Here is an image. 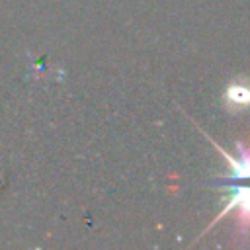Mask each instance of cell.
Masks as SVG:
<instances>
[{
	"label": "cell",
	"mask_w": 250,
	"mask_h": 250,
	"mask_svg": "<svg viewBox=\"0 0 250 250\" xmlns=\"http://www.w3.org/2000/svg\"><path fill=\"white\" fill-rule=\"evenodd\" d=\"M225 100L232 107H248L250 105V86L246 84H230L225 92Z\"/></svg>",
	"instance_id": "6da1fadb"
}]
</instances>
